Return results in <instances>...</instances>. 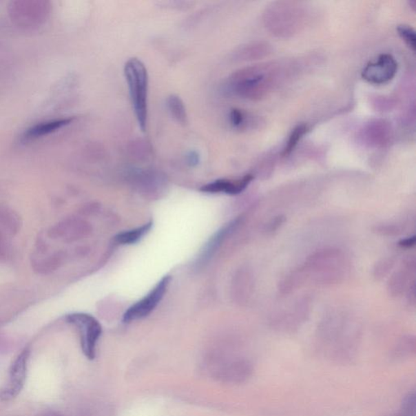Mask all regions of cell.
Wrapping results in <instances>:
<instances>
[{
  "mask_svg": "<svg viewBox=\"0 0 416 416\" xmlns=\"http://www.w3.org/2000/svg\"><path fill=\"white\" fill-rule=\"evenodd\" d=\"M124 71L135 116L140 129L144 132L147 129L148 112L147 70L142 61L134 57L125 63Z\"/></svg>",
  "mask_w": 416,
  "mask_h": 416,
  "instance_id": "obj_1",
  "label": "cell"
},
{
  "mask_svg": "<svg viewBox=\"0 0 416 416\" xmlns=\"http://www.w3.org/2000/svg\"><path fill=\"white\" fill-rule=\"evenodd\" d=\"M67 323L74 324L79 329L81 349L89 360L96 358V346L102 334V327L92 315L74 313L67 316Z\"/></svg>",
  "mask_w": 416,
  "mask_h": 416,
  "instance_id": "obj_2",
  "label": "cell"
},
{
  "mask_svg": "<svg viewBox=\"0 0 416 416\" xmlns=\"http://www.w3.org/2000/svg\"><path fill=\"white\" fill-rule=\"evenodd\" d=\"M264 75L257 67H248L235 72L229 79L228 88L238 96L255 98L264 92Z\"/></svg>",
  "mask_w": 416,
  "mask_h": 416,
  "instance_id": "obj_3",
  "label": "cell"
},
{
  "mask_svg": "<svg viewBox=\"0 0 416 416\" xmlns=\"http://www.w3.org/2000/svg\"><path fill=\"white\" fill-rule=\"evenodd\" d=\"M170 280V275H165L146 297L129 307L124 315V322L129 323L131 321L143 319L150 315L164 298L169 286Z\"/></svg>",
  "mask_w": 416,
  "mask_h": 416,
  "instance_id": "obj_4",
  "label": "cell"
},
{
  "mask_svg": "<svg viewBox=\"0 0 416 416\" xmlns=\"http://www.w3.org/2000/svg\"><path fill=\"white\" fill-rule=\"evenodd\" d=\"M397 63L390 54H382L376 61L370 62L362 71V78L376 85L387 83L397 74Z\"/></svg>",
  "mask_w": 416,
  "mask_h": 416,
  "instance_id": "obj_5",
  "label": "cell"
},
{
  "mask_svg": "<svg viewBox=\"0 0 416 416\" xmlns=\"http://www.w3.org/2000/svg\"><path fill=\"white\" fill-rule=\"evenodd\" d=\"M30 355V350L25 348L13 362L10 374H9L8 386L1 393V399L10 400L14 399L21 393L27 376V369Z\"/></svg>",
  "mask_w": 416,
  "mask_h": 416,
  "instance_id": "obj_6",
  "label": "cell"
},
{
  "mask_svg": "<svg viewBox=\"0 0 416 416\" xmlns=\"http://www.w3.org/2000/svg\"><path fill=\"white\" fill-rule=\"evenodd\" d=\"M74 117H67V118H60L40 122V123L30 126L25 129L21 137V142L28 143L34 142L35 140L48 136V135L57 132V131L64 129L74 122Z\"/></svg>",
  "mask_w": 416,
  "mask_h": 416,
  "instance_id": "obj_7",
  "label": "cell"
},
{
  "mask_svg": "<svg viewBox=\"0 0 416 416\" xmlns=\"http://www.w3.org/2000/svg\"><path fill=\"white\" fill-rule=\"evenodd\" d=\"M253 176L248 174L238 180L220 179L214 183L203 185L201 191L205 193H225L228 194H238L244 191L248 185L251 183Z\"/></svg>",
  "mask_w": 416,
  "mask_h": 416,
  "instance_id": "obj_8",
  "label": "cell"
},
{
  "mask_svg": "<svg viewBox=\"0 0 416 416\" xmlns=\"http://www.w3.org/2000/svg\"><path fill=\"white\" fill-rule=\"evenodd\" d=\"M166 105L168 107L171 116L182 125H187L188 116L187 108H185L183 99L176 94H171L167 98Z\"/></svg>",
  "mask_w": 416,
  "mask_h": 416,
  "instance_id": "obj_9",
  "label": "cell"
},
{
  "mask_svg": "<svg viewBox=\"0 0 416 416\" xmlns=\"http://www.w3.org/2000/svg\"><path fill=\"white\" fill-rule=\"evenodd\" d=\"M152 227V223L145 224L141 226V227L134 229L132 230H129V231H126L123 233H121L117 236H116V241L120 244H123V245H127V244H134L137 242L141 239L145 235H146L149 230H150Z\"/></svg>",
  "mask_w": 416,
  "mask_h": 416,
  "instance_id": "obj_10",
  "label": "cell"
},
{
  "mask_svg": "<svg viewBox=\"0 0 416 416\" xmlns=\"http://www.w3.org/2000/svg\"><path fill=\"white\" fill-rule=\"evenodd\" d=\"M307 132H309V126L306 125L301 124L296 126V127L292 130L291 135H289L286 147L284 148L282 156L286 157L291 155L292 152L295 150V148L297 147L298 142L300 141Z\"/></svg>",
  "mask_w": 416,
  "mask_h": 416,
  "instance_id": "obj_11",
  "label": "cell"
},
{
  "mask_svg": "<svg viewBox=\"0 0 416 416\" xmlns=\"http://www.w3.org/2000/svg\"><path fill=\"white\" fill-rule=\"evenodd\" d=\"M397 33L408 46L415 51L416 48V36L415 30L408 25H399L397 27Z\"/></svg>",
  "mask_w": 416,
  "mask_h": 416,
  "instance_id": "obj_12",
  "label": "cell"
},
{
  "mask_svg": "<svg viewBox=\"0 0 416 416\" xmlns=\"http://www.w3.org/2000/svg\"><path fill=\"white\" fill-rule=\"evenodd\" d=\"M406 273L404 272H399L393 275L390 283V291L392 295H399V293L404 291L406 287Z\"/></svg>",
  "mask_w": 416,
  "mask_h": 416,
  "instance_id": "obj_13",
  "label": "cell"
},
{
  "mask_svg": "<svg viewBox=\"0 0 416 416\" xmlns=\"http://www.w3.org/2000/svg\"><path fill=\"white\" fill-rule=\"evenodd\" d=\"M245 115L238 108H233L229 113V121L230 123L233 126L234 128H240L245 122Z\"/></svg>",
  "mask_w": 416,
  "mask_h": 416,
  "instance_id": "obj_14",
  "label": "cell"
},
{
  "mask_svg": "<svg viewBox=\"0 0 416 416\" xmlns=\"http://www.w3.org/2000/svg\"><path fill=\"white\" fill-rule=\"evenodd\" d=\"M393 264V262L391 260H384L382 264H379L377 267V269L376 270L377 275L378 277L379 275H384L388 273V271L392 268Z\"/></svg>",
  "mask_w": 416,
  "mask_h": 416,
  "instance_id": "obj_15",
  "label": "cell"
},
{
  "mask_svg": "<svg viewBox=\"0 0 416 416\" xmlns=\"http://www.w3.org/2000/svg\"><path fill=\"white\" fill-rule=\"evenodd\" d=\"M187 161L189 166H197L200 164V155L196 151L189 152L187 155Z\"/></svg>",
  "mask_w": 416,
  "mask_h": 416,
  "instance_id": "obj_16",
  "label": "cell"
},
{
  "mask_svg": "<svg viewBox=\"0 0 416 416\" xmlns=\"http://www.w3.org/2000/svg\"><path fill=\"white\" fill-rule=\"evenodd\" d=\"M379 232L383 233V234L386 235H393L397 234L401 231L400 227L397 225H388L386 226V227H381L378 229Z\"/></svg>",
  "mask_w": 416,
  "mask_h": 416,
  "instance_id": "obj_17",
  "label": "cell"
},
{
  "mask_svg": "<svg viewBox=\"0 0 416 416\" xmlns=\"http://www.w3.org/2000/svg\"><path fill=\"white\" fill-rule=\"evenodd\" d=\"M415 237H411L408 238L404 239L399 242V246L404 248H410L415 246Z\"/></svg>",
  "mask_w": 416,
  "mask_h": 416,
  "instance_id": "obj_18",
  "label": "cell"
}]
</instances>
